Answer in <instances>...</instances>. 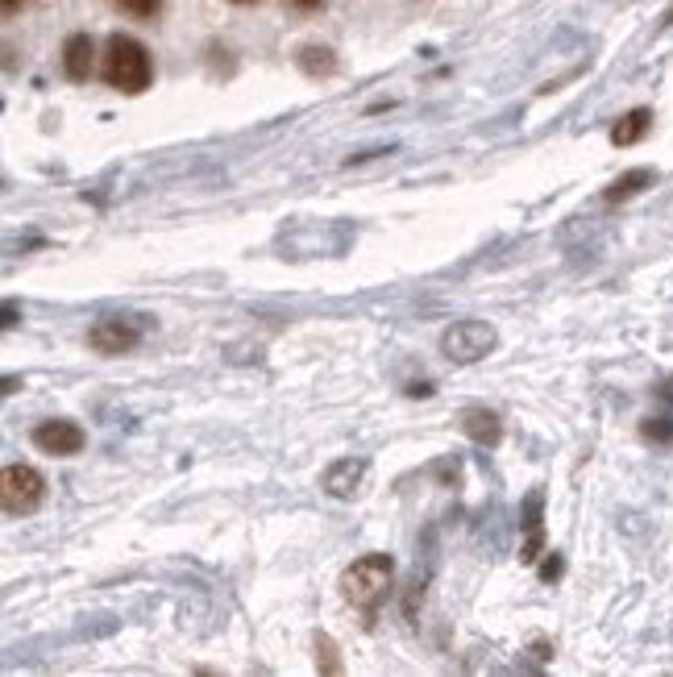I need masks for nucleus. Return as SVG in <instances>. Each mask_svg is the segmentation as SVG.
Returning a JSON list of instances; mask_svg holds the SVG:
<instances>
[{"label":"nucleus","instance_id":"f3484780","mask_svg":"<svg viewBox=\"0 0 673 677\" xmlns=\"http://www.w3.org/2000/svg\"><path fill=\"white\" fill-rule=\"evenodd\" d=\"M541 578H545V583H557V578H562V552H553V561L541 569Z\"/></svg>","mask_w":673,"mask_h":677},{"label":"nucleus","instance_id":"dca6fc26","mask_svg":"<svg viewBox=\"0 0 673 677\" xmlns=\"http://www.w3.org/2000/svg\"><path fill=\"white\" fill-rule=\"evenodd\" d=\"M117 4H121V13L138 17V21H150L162 9V0H117Z\"/></svg>","mask_w":673,"mask_h":677},{"label":"nucleus","instance_id":"ddd939ff","mask_svg":"<svg viewBox=\"0 0 673 677\" xmlns=\"http://www.w3.org/2000/svg\"><path fill=\"white\" fill-rule=\"evenodd\" d=\"M653 183H657V171H653V167H636V171L620 175V179L607 188V196H603V200H607V205H624V200H632L636 191L653 188Z\"/></svg>","mask_w":673,"mask_h":677},{"label":"nucleus","instance_id":"f03ea898","mask_svg":"<svg viewBox=\"0 0 673 677\" xmlns=\"http://www.w3.org/2000/svg\"><path fill=\"white\" fill-rule=\"evenodd\" d=\"M392 578H395L392 557H387V552H366L354 566H345L342 599L349 603V607H358V611L375 615L378 603L387 599V590H392Z\"/></svg>","mask_w":673,"mask_h":677},{"label":"nucleus","instance_id":"7ed1b4c3","mask_svg":"<svg viewBox=\"0 0 673 677\" xmlns=\"http://www.w3.org/2000/svg\"><path fill=\"white\" fill-rule=\"evenodd\" d=\"M0 504H4V516L9 520H21V516H33L38 507L47 504V478L33 466H4L0 474Z\"/></svg>","mask_w":673,"mask_h":677},{"label":"nucleus","instance_id":"2eb2a0df","mask_svg":"<svg viewBox=\"0 0 673 677\" xmlns=\"http://www.w3.org/2000/svg\"><path fill=\"white\" fill-rule=\"evenodd\" d=\"M641 437L649 445H673V416H649L641 425Z\"/></svg>","mask_w":673,"mask_h":677},{"label":"nucleus","instance_id":"39448f33","mask_svg":"<svg viewBox=\"0 0 673 677\" xmlns=\"http://www.w3.org/2000/svg\"><path fill=\"white\" fill-rule=\"evenodd\" d=\"M138 346H141V329L129 325V320H117V316L96 320L92 329H88V349L105 354V358H121V354H129V349Z\"/></svg>","mask_w":673,"mask_h":677},{"label":"nucleus","instance_id":"0eeeda50","mask_svg":"<svg viewBox=\"0 0 673 677\" xmlns=\"http://www.w3.org/2000/svg\"><path fill=\"white\" fill-rule=\"evenodd\" d=\"M366 474H370V461H366V457H337L329 470L320 474V487L329 490L333 499H354V495H362Z\"/></svg>","mask_w":673,"mask_h":677},{"label":"nucleus","instance_id":"4468645a","mask_svg":"<svg viewBox=\"0 0 673 677\" xmlns=\"http://www.w3.org/2000/svg\"><path fill=\"white\" fill-rule=\"evenodd\" d=\"M316 669L320 674H342L345 665H342V653H337V645H333V636L329 631H316Z\"/></svg>","mask_w":673,"mask_h":677},{"label":"nucleus","instance_id":"aec40b11","mask_svg":"<svg viewBox=\"0 0 673 677\" xmlns=\"http://www.w3.org/2000/svg\"><path fill=\"white\" fill-rule=\"evenodd\" d=\"M661 395H665V399H673V378H665V387H661Z\"/></svg>","mask_w":673,"mask_h":677},{"label":"nucleus","instance_id":"20e7f679","mask_svg":"<svg viewBox=\"0 0 673 677\" xmlns=\"http://www.w3.org/2000/svg\"><path fill=\"white\" fill-rule=\"evenodd\" d=\"M495 341L499 337H495V329L486 320H457V325L441 332V354L457 366H474L495 349Z\"/></svg>","mask_w":673,"mask_h":677},{"label":"nucleus","instance_id":"f8f14e48","mask_svg":"<svg viewBox=\"0 0 673 677\" xmlns=\"http://www.w3.org/2000/svg\"><path fill=\"white\" fill-rule=\"evenodd\" d=\"M296 67L308 79H329L333 71H337V54H333V47H320V42H304V47L296 50Z\"/></svg>","mask_w":673,"mask_h":677},{"label":"nucleus","instance_id":"f257e3e1","mask_svg":"<svg viewBox=\"0 0 673 677\" xmlns=\"http://www.w3.org/2000/svg\"><path fill=\"white\" fill-rule=\"evenodd\" d=\"M100 76L112 92L141 96L150 83H155V63H150V50L141 47L138 38L129 33H112L109 47H105V59H100Z\"/></svg>","mask_w":673,"mask_h":677},{"label":"nucleus","instance_id":"9b49d317","mask_svg":"<svg viewBox=\"0 0 673 677\" xmlns=\"http://www.w3.org/2000/svg\"><path fill=\"white\" fill-rule=\"evenodd\" d=\"M649 129H653V109L624 112V117L611 126V146H620V150H627V146H641L644 138H649Z\"/></svg>","mask_w":673,"mask_h":677},{"label":"nucleus","instance_id":"423d86ee","mask_svg":"<svg viewBox=\"0 0 673 677\" xmlns=\"http://www.w3.org/2000/svg\"><path fill=\"white\" fill-rule=\"evenodd\" d=\"M33 449H42L47 457H76L88 437H83V428L71 425V420H47V425H38L30 432Z\"/></svg>","mask_w":673,"mask_h":677},{"label":"nucleus","instance_id":"6e6552de","mask_svg":"<svg viewBox=\"0 0 673 677\" xmlns=\"http://www.w3.org/2000/svg\"><path fill=\"white\" fill-rule=\"evenodd\" d=\"M545 495L541 490H533L528 499H524V511H519V520H524V545H519V561L524 566H533L536 557H541V549H545Z\"/></svg>","mask_w":673,"mask_h":677},{"label":"nucleus","instance_id":"a211bd4d","mask_svg":"<svg viewBox=\"0 0 673 677\" xmlns=\"http://www.w3.org/2000/svg\"><path fill=\"white\" fill-rule=\"evenodd\" d=\"M291 9H299V13H316V9H325V0H291Z\"/></svg>","mask_w":673,"mask_h":677},{"label":"nucleus","instance_id":"9d476101","mask_svg":"<svg viewBox=\"0 0 673 677\" xmlns=\"http://www.w3.org/2000/svg\"><path fill=\"white\" fill-rule=\"evenodd\" d=\"M462 432L471 437L474 445H483V449H495V445L503 441V425L495 411L486 408H471L466 416H462Z\"/></svg>","mask_w":673,"mask_h":677},{"label":"nucleus","instance_id":"1a4fd4ad","mask_svg":"<svg viewBox=\"0 0 673 677\" xmlns=\"http://www.w3.org/2000/svg\"><path fill=\"white\" fill-rule=\"evenodd\" d=\"M63 71L71 83H88L96 71V42L88 33H71L63 42Z\"/></svg>","mask_w":673,"mask_h":677},{"label":"nucleus","instance_id":"6ab92c4d","mask_svg":"<svg viewBox=\"0 0 673 677\" xmlns=\"http://www.w3.org/2000/svg\"><path fill=\"white\" fill-rule=\"evenodd\" d=\"M17 4H21V0H4V17H13V13H17Z\"/></svg>","mask_w":673,"mask_h":677},{"label":"nucleus","instance_id":"412c9836","mask_svg":"<svg viewBox=\"0 0 673 677\" xmlns=\"http://www.w3.org/2000/svg\"><path fill=\"white\" fill-rule=\"evenodd\" d=\"M234 4H250V0H234Z\"/></svg>","mask_w":673,"mask_h":677}]
</instances>
